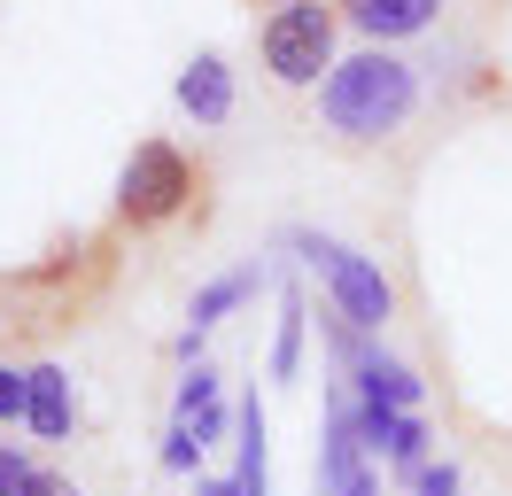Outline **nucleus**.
Masks as SVG:
<instances>
[{
	"mask_svg": "<svg viewBox=\"0 0 512 496\" xmlns=\"http://www.w3.org/2000/svg\"><path fill=\"white\" fill-rule=\"evenodd\" d=\"M101 279H109V241H78L24 264V272H0V349L78 326V310L101 295Z\"/></svg>",
	"mask_w": 512,
	"mask_h": 496,
	"instance_id": "obj_1",
	"label": "nucleus"
},
{
	"mask_svg": "<svg viewBox=\"0 0 512 496\" xmlns=\"http://www.w3.org/2000/svg\"><path fill=\"white\" fill-rule=\"evenodd\" d=\"M412 109H419V78H412V62H396L388 47L334 62V78L319 86V117L342 148H381L388 132H404Z\"/></svg>",
	"mask_w": 512,
	"mask_h": 496,
	"instance_id": "obj_2",
	"label": "nucleus"
},
{
	"mask_svg": "<svg viewBox=\"0 0 512 496\" xmlns=\"http://www.w3.org/2000/svg\"><path fill=\"white\" fill-rule=\"evenodd\" d=\"M202 202V163L171 140H140L117 171V233H163Z\"/></svg>",
	"mask_w": 512,
	"mask_h": 496,
	"instance_id": "obj_3",
	"label": "nucleus"
},
{
	"mask_svg": "<svg viewBox=\"0 0 512 496\" xmlns=\"http://www.w3.org/2000/svg\"><path fill=\"white\" fill-rule=\"evenodd\" d=\"M334 31H342V8H326V0H288V8H272L264 31H256L264 70H272L280 86H319V70L334 78Z\"/></svg>",
	"mask_w": 512,
	"mask_h": 496,
	"instance_id": "obj_4",
	"label": "nucleus"
},
{
	"mask_svg": "<svg viewBox=\"0 0 512 496\" xmlns=\"http://www.w3.org/2000/svg\"><path fill=\"white\" fill-rule=\"evenodd\" d=\"M295 248H303V256H311V264L326 272L334 318H350L357 334H381V326H388V310H396V295H388V279H381V264H365L357 248L326 241V233H295Z\"/></svg>",
	"mask_w": 512,
	"mask_h": 496,
	"instance_id": "obj_5",
	"label": "nucleus"
},
{
	"mask_svg": "<svg viewBox=\"0 0 512 496\" xmlns=\"http://www.w3.org/2000/svg\"><path fill=\"white\" fill-rule=\"evenodd\" d=\"M334 8H342V24H350V31H365L373 47H388V39H412V31H427L443 0H334Z\"/></svg>",
	"mask_w": 512,
	"mask_h": 496,
	"instance_id": "obj_6",
	"label": "nucleus"
},
{
	"mask_svg": "<svg viewBox=\"0 0 512 496\" xmlns=\"http://www.w3.org/2000/svg\"><path fill=\"white\" fill-rule=\"evenodd\" d=\"M179 109L202 124H225L233 117V70H225V55H194L187 78H179Z\"/></svg>",
	"mask_w": 512,
	"mask_h": 496,
	"instance_id": "obj_7",
	"label": "nucleus"
},
{
	"mask_svg": "<svg viewBox=\"0 0 512 496\" xmlns=\"http://www.w3.org/2000/svg\"><path fill=\"white\" fill-rule=\"evenodd\" d=\"M350 380H357V403H388V411H412L419 403V380L396 365V357H381V349H365L350 365Z\"/></svg>",
	"mask_w": 512,
	"mask_h": 496,
	"instance_id": "obj_8",
	"label": "nucleus"
},
{
	"mask_svg": "<svg viewBox=\"0 0 512 496\" xmlns=\"http://www.w3.org/2000/svg\"><path fill=\"white\" fill-rule=\"evenodd\" d=\"M24 419H32V434H47V442L70 434V380L55 365H32V411H24Z\"/></svg>",
	"mask_w": 512,
	"mask_h": 496,
	"instance_id": "obj_9",
	"label": "nucleus"
},
{
	"mask_svg": "<svg viewBox=\"0 0 512 496\" xmlns=\"http://www.w3.org/2000/svg\"><path fill=\"white\" fill-rule=\"evenodd\" d=\"M249 295H256V272H225V279H210V287L194 295V334H202L210 318H225L233 303H249Z\"/></svg>",
	"mask_w": 512,
	"mask_h": 496,
	"instance_id": "obj_10",
	"label": "nucleus"
},
{
	"mask_svg": "<svg viewBox=\"0 0 512 496\" xmlns=\"http://www.w3.org/2000/svg\"><path fill=\"white\" fill-rule=\"evenodd\" d=\"M295 365H303V295H288V318H280V349H272V372H280V380H295Z\"/></svg>",
	"mask_w": 512,
	"mask_h": 496,
	"instance_id": "obj_11",
	"label": "nucleus"
},
{
	"mask_svg": "<svg viewBox=\"0 0 512 496\" xmlns=\"http://www.w3.org/2000/svg\"><path fill=\"white\" fill-rule=\"evenodd\" d=\"M210 411H218V372H202V365H194L187 380H179V419L194 427V419H210Z\"/></svg>",
	"mask_w": 512,
	"mask_h": 496,
	"instance_id": "obj_12",
	"label": "nucleus"
},
{
	"mask_svg": "<svg viewBox=\"0 0 512 496\" xmlns=\"http://www.w3.org/2000/svg\"><path fill=\"white\" fill-rule=\"evenodd\" d=\"M32 481H39V465L24 458V450L0 442V496H32Z\"/></svg>",
	"mask_w": 512,
	"mask_h": 496,
	"instance_id": "obj_13",
	"label": "nucleus"
},
{
	"mask_svg": "<svg viewBox=\"0 0 512 496\" xmlns=\"http://www.w3.org/2000/svg\"><path fill=\"white\" fill-rule=\"evenodd\" d=\"M24 411H32V372L0 365V419H24Z\"/></svg>",
	"mask_w": 512,
	"mask_h": 496,
	"instance_id": "obj_14",
	"label": "nucleus"
},
{
	"mask_svg": "<svg viewBox=\"0 0 512 496\" xmlns=\"http://www.w3.org/2000/svg\"><path fill=\"white\" fill-rule=\"evenodd\" d=\"M194 458H202V434H194V427H187V419H179V427L163 434V465H171V473H187V465H194Z\"/></svg>",
	"mask_w": 512,
	"mask_h": 496,
	"instance_id": "obj_15",
	"label": "nucleus"
},
{
	"mask_svg": "<svg viewBox=\"0 0 512 496\" xmlns=\"http://www.w3.org/2000/svg\"><path fill=\"white\" fill-rule=\"evenodd\" d=\"M412 489H419V496H458V465H427Z\"/></svg>",
	"mask_w": 512,
	"mask_h": 496,
	"instance_id": "obj_16",
	"label": "nucleus"
},
{
	"mask_svg": "<svg viewBox=\"0 0 512 496\" xmlns=\"http://www.w3.org/2000/svg\"><path fill=\"white\" fill-rule=\"evenodd\" d=\"M32 496H86V489H78V481H70V473H47V465H39V481H32Z\"/></svg>",
	"mask_w": 512,
	"mask_h": 496,
	"instance_id": "obj_17",
	"label": "nucleus"
},
{
	"mask_svg": "<svg viewBox=\"0 0 512 496\" xmlns=\"http://www.w3.org/2000/svg\"><path fill=\"white\" fill-rule=\"evenodd\" d=\"M334 496H381V481H373V473H357L350 489H334Z\"/></svg>",
	"mask_w": 512,
	"mask_h": 496,
	"instance_id": "obj_18",
	"label": "nucleus"
},
{
	"mask_svg": "<svg viewBox=\"0 0 512 496\" xmlns=\"http://www.w3.org/2000/svg\"><path fill=\"white\" fill-rule=\"evenodd\" d=\"M256 8H288V0H256Z\"/></svg>",
	"mask_w": 512,
	"mask_h": 496,
	"instance_id": "obj_19",
	"label": "nucleus"
}]
</instances>
